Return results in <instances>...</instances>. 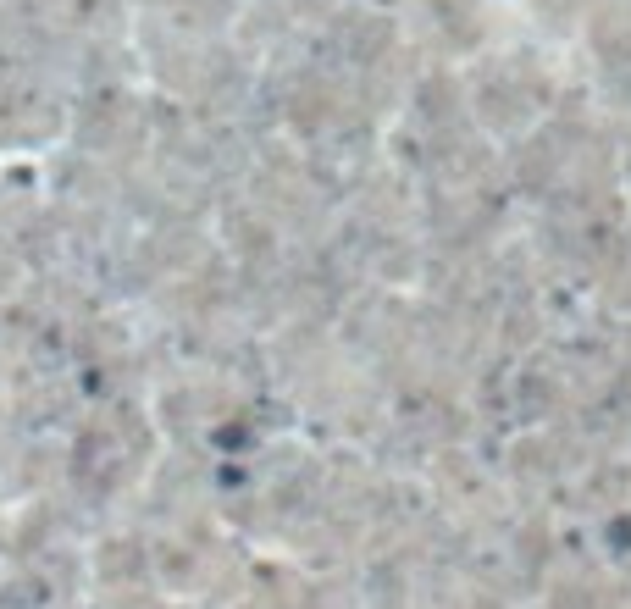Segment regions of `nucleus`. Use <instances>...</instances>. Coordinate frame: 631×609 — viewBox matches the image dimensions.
Wrapping results in <instances>:
<instances>
[]
</instances>
